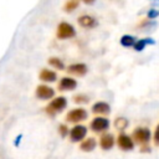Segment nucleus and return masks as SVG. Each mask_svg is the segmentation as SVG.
<instances>
[{
	"label": "nucleus",
	"mask_w": 159,
	"mask_h": 159,
	"mask_svg": "<svg viewBox=\"0 0 159 159\" xmlns=\"http://www.w3.org/2000/svg\"><path fill=\"white\" fill-rule=\"evenodd\" d=\"M97 147V140L96 138L93 137H88L86 139H83L81 143H80V149L84 153H89V152H93Z\"/></svg>",
	"instance_id": "2eb2a0df"
},
{
	"label": "nucleus",
	"mask_w": 159,
	"mask_h": 159,
	"mask_svg": "<svg viewBox=\"0 0 159 159\" xmlns=\"http://www.w3.org/2000/svg\"><path fill=\"white\" fill-rule=\"evenodd\" d=\"M114 135L111 134V133H103L99 138V147L103 149V150H109L113 148L114 145Z\"/></svg>",
	"instance_id": "ddd939ff"
},
{
	"label": "nucleus",
	"mask_w": 159,
	"mask_h": 159,
	"mask_svg": "<svg viewBox=\"0 0 159 159\" xmlns=\"http://www.w3.org/2000/svg\"><path fill=\"white\" fill-rule=\"evenodd\" d=\"M150 135H152V133H150V130L148 128L138 127L132 132L130 138L133 139L134 144H139L142 148H147V147H149L148 143L150 140Z\"/></svg>",
	"instance_id": "f03ea898"
},
{
	"label": "nucleus",
	"mask_w": 159,
	"mask_h": 159,
	"mask_svg": "<svg viewBox=\"0 0 159 159\" xmlns=\"http://www.w3.org/2000/svg\"><path fill=\"white\" fill-rule=\"evenodd\" d=\"M39 78H40V81L45 82V84L46 83H52V82H56L57 81V73L53 70L42 68L40 71V73H39Z\"/></svg>",
	"instance_id": "f8f14e48"
},
{
	"label": "nucleus",
	"mask_w": 159,
	"mask_h": 159,
	"mask_svg": "<svg viewBox=\"0 0 159 159\" xmlns=\"http://www.w3.org/2000/svg\"><path fill=\"white\" fill-rule=\"evenodd\" d=\"M35 97L40 101H50L55 98V89L48 84H39L35 88Z\"/></svg>",
	"instance_id": "0eeeda50"
},
{
	"label": "nucleus",
	"mask_w": 159,
	"mask_h": 159,
	"mask_svg": "<svg viewBox=\"0 0 159 159\" xmlns=\"http://www.w3.org/2000/svg\"><path fill=\"white\" fill-rule=\"evenodd\" d=\"M109 124L111 123H109L108 118H106V117H94L89 123V128L93 133L103 134L109 128Z\"/></svg>",
	"instance_id": "39448f33"
},
{
	"label": "nucleus",
	"mask_w": 159,
	"mask_h": 159,
	"mask_svg": "<svg viewBox=\"0 0 159 159\" xmlns=\"http://www.w3.org/2000/svg\"><path fill=\"white\" fill-rule=\"evenodd\" d=\"M76 36V29L72 24L62 21L56 27V37L58 40H67Z\"/></svg>",
	"instance_id": "20e7f679"
},
{
	"label": "nucleus",
	"mask_w": 159,
	"mask_h": 159,
	"mask_svg": "<svg viewBox=\"0 0 159 159\" xmlns=\"http://www.w3.org/2000/svg\"><path fill=\"white\" fill-rule=\"evenodd\" d=\"M57 132H58V134H60L62 138H65V137H67V135L70 134V128L67 127V124L61 123V124H58V127H57Z\"/></svg>",
	"instance_id": "4be33fe9"
},
{
	"label": "nucleus",
	"mask_w": 159,
	"mask_h": 159,
	"mask_svg": "<svg viewBox=\"0 0 159 159\" xmlns=\"http://www.w3.org/2000/svg\"><path fill=\"white\" fill-rule=\"evenodd\" d=\"M77 22H78L80 26H82V27H84V29H92V27L97 26V20H96V17H93L92 15H87V14L81 15V16L77 19Z\"/></svg>",
	"instance_id": "4468645a"
},
{
	"label": "nucleus",
	"mask_w": 159,
	"mask_h": 159,
	"mask_svg": "<svg viewBox=\"0 0 159 159\" xmlns=\"http://www.w3.org/2000/svg\"><path fill=\"white\" fill-rule=\"evenodd\" d=\"M72 101L76 104H87L89 102V96L86 93H76L72 96Z\"/></svg>",
	"instance_id": "6ab92c4d"
},
{
	"label": "nucleus",
	"mask_w": 159,
	"mask_h": 159,
	"mask_svg": "<svg viewBox=\"0 0 159 159\" xmlns=\"http://www.w3.org/2000/svg\"><path fill=\"white\" fill-rule=\"evenodd\" d=\"M154 144L155 145H158L159 147V124L157 125V128H155V132H154Z\"/></svg>",
	"instance_id": "b1692460"
},
{
	"label": "nucleus",
	"mask_w": 159,
	"mask_h": 159,
	"mask_svg": "<svg viewBox=\"0 0 159 159\" xmlns=\"http://www.w3.org/2000/svg\"><path fill=\"white\" fill-rule=\"evenodd\" d=\"M148 19H155L157 16H159V11L158 10H155V9H150L149 11H148Z\"/></svg>",
	"instance_id": "5701e85b"
},
{
	"label": "nucleus",
	"mask_w": 159,
	"mask_h": 159,
	"mask_svg": "<svg viewBox=\"0 0 159 159\" xmlns=\"http://www.w3.org/2000/svg\"><path fill=\"white\" fill-rule=\"evenodd\" d=\"M66 71L72 75V76H77V77H83L84 75H87L88 72V67L86 63L83 62H76V63H71L70 66L66 67Z\"/></svg>",
	"instance_id": "1a4fd4ad"
},
{
	"label": "nucleus",
	"mask_w": 159,
	"mask_h": 159,
	"mask_svg": "<svg viewBox=\"0 0 159 159\" xmlns=\"http://www.w3.org/2000/svg\"><path fill=\"white\" fill-rule=\"evenodd\" d=\"M117 145L119 149L128 152V150H132L134 148V142L130 138V135H128L125 133H120L117 137Z\"/></svg>",
	"instance_id": "9b49d317"
},
{
	"label": "nucleus",
	"mask_w": 159,
	"mask_h": 159,
	"mask_svg": "<svg viewBox=\"0 0 159 159\" xmlns=\"http://www.w3.org/2000/svg\"><path fill=\"white\" fill-rule=\"evenodd\" d=\"M88 118V112L87 109L82 108V107H77V108H72L66 113V122L68 123H73V124H81V122L86 120Z\"/></svg>",
	"instance_id": "7ed1b4c3"
},
{
	"label": "nucleus",
	"mask_w": 159,
	"mask_h": 159,
	"mask_svg": "<svg viewBox=\"0 0 159 159\" xmlns=\"http://www.w3.org/2000/svg\"><path fill=\"white\" fill-rule=\"evenodd\" d=\"M47 63H48V66H50V67H52V68H55V70H60V71H65V70H66L65 62H63L60 57L51 56V57H48Z\"/></svg>",
	"instance_id": "dca6fc26"
},
{
	"label": "nucleus",
	"mask_w": 159,
	"mask_h": 159,
	"mask_svg": "<svg viewBox=\"0 0 159 159\" xmlns=\"http://www.w3.org/2000/svg\"><path fill=\"white\" fill-rule=\"evenodd\" d=\"M114 128L117 129V130H124L127 127H128V124H129V122H128V119L127 118H124V117H118V118H116V120H114Z\"/></svg>",
	"instance_id": "412c9836"
},
{
	"label": "nucleus",
	"mask_w": 159,
	"mask_h": 159,
	"mask_svg": "<svg viewBox=\"0 0 159 159\" xmlns=\"http://www.w3.org/2000/svg\"><path fill=\"white\" fill-rule=\"evenodd\" d=\"M80 4H81V2H80L78 0H67V1L63 4L62 9H63L65 12L70 14V12H73L75 10H77V7L80 6Z\"/></svg>",
	"instance_id": "a211bd4d"
},
{
	"label": "nucleus",
	"mask_w": 159,
	"mask_h": 159,
	"mask_svg": "<svg viewBox=\"0 0 159 159\" xmlns=\"http://www.w3.org/2000/svg\"><path fill=\"white\" fill-rule=\"evenodd\" d=\"M135 41H137L135 37L132 36V35H123V36L120 37V40H119L120 45L124 46V47H132V46H134Z\"/></svg>",
	"instance_id": "aec40b11"
},
{
	"label": "nucleus",
	"mask_w": 159,
	"mask_h": 159,
	"mask_svg": "<svg viewBox=\"0 0 159 159\" xmlns=\"http://www.w3.org/2000/svg\"><path fill=\"white\" fill-rule=\"evenodd\" d=\"M87 127L83 124H75L72 128H70V140L72 143H81L83 139H86L87 135Z\"/></svg>",
	"instance_id": "423d86ee"
},
{
	"label": "nucleus",
	"mask_w": 159,
	"mask_h": 159,
	"mask_svg": "<svg viewBox=\"0 0 159 159\" xmlns=\"http://www.w3.org/2000/svg\"><path fill=\"white\" fill-rule=\"evenodd\" d=\"M67 98L65 96H58V97H55L52 98L46 106H45V112L47 116L50 117H55L57 116L58 113L63 112L67 107Z\"/></svg>",
	"instance_id": "f257e3e1"
},
{
	"label": "nucleus",
	"mask_w": 159,
	"mask_h": 159,
	"mask_svg": "<svg viewBox=\"0 0 159 159\" xmlns=\"http://www.w3.org/2000/svg\"><path fill=\"white\" fill-rule=\"evenodd\" d=\"M77 86H78L77 80H75L73 77H70V76H63L60 78V81L57 83V89L61 92L73 91L77 88Z\"/></svg>",
	"instance_id": "6e6552de"
},
{
	"label": "nucleus",
	"mask_w": 159,
	"mask_h": 159,
	"mask_svg": "<svg viewBox=\"0 0 159 159\" xmlns=\"http://www.w3.org/2000/svg\"><path fill=\"white\" fill-rule=\"evenodd\" d=\"M155 42H154V40L153 39H150V37H147V39H140V40H137L135 41V43H134V50L135 51H142V50H144V47L147 46V45H154Z\"/></svg>",
	"instance_id": "f3484780"
},
{
	"label": "nucleus",
	"mask_w": 159,
	"mask_h": 159,
	"mask_svg": "<svg viewBox=\"0 0 159 159\" xmlns=\"http://www.w3.org/2000/svg\"><path fill=\"white\" fill-rule=\"evenodd\" d=\"M91 109H92L93 114H97V117H103V116H107L111 113V106H109V103H107L104 101L94 102L92 104Z\"/></svg>",
	"instance_id": "9d476101"
}]
</instances>
